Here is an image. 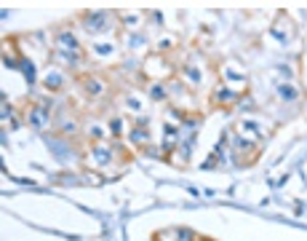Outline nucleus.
<instances>
[{
  "label": "nucleus",
  "instance_id": "nucleus-1",
  "mask_svg": "<svg viewBox=\"0 0 307 241\" xmlns=\"http://www.w3.org/2000/svg\"><path fill=\"white\" fill-rule=\"evenodd\" d=\"M86 88H88V94H94V97H96V94H102L99 91V88H102L99 81H86Z\"/></svg>",
  "mask_w": 307,
  "mask_h": 241
}]
</instances>
